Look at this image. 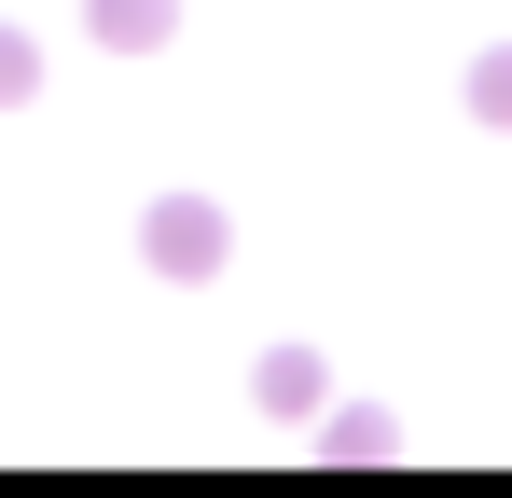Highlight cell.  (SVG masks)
Returning <instances> with one entry per match:
<instances>
[{
    "mask_svg": "<svg viewBox=\"0 0 512 498\" xmlns=\"http://www.w3.org/2000/svg\"><path fill=\"white\" fill-rule=\"evenodd\" d=\"M139 263H153V277H167V291H208V277H222V263H236V222H222V208H208V194H167V208H153V222H139Z\"/></svg>",
    "mask_w": 512,
    "mask_h": 498,
    "instance_id": "6da1fadb",
    "label": "cell"
},
{
    "mask_svg": "<svg viewBox=\"0 0 512 498\" xmlns=\"http://www.w3.org/2000/svg\"><path fill=\"white\" fill-rule=\"evenodd\" d=\"M250 402L277 415V429H319V402H333V374H319L305 346H263V360H250Z\"/></svg>",
    "mask_w": 512,
    "mask_h": 498,
    "instance_id": "7a4b0ae2",
    "label": "cell"
},
{
    "mask_svg": "<svg viewBox=\"0 0 512 498\" xmlns=\"http://www.w3.org/2000/svg\"><path fill=\"white\" fill-rule=\"evenodd\" d=\"M84 28L111 42V56H153V42L180 28V0H84Z\"/></svg>",
    "mask_w": 512,
    "mask_h": 498,
    "instance_id": "3957f363",
    "label": "cell"
},
{
    "mask_svg": "<svg viewBox=\"0 0 512 498\" xmlns=\"http://www.w3.org/2000/svg\"><path fill=\"white\" fill-rule=\"evenodd\" d=\"M28 97H42V42H28V28H0V111H28Z\"/></svg>",
    "mask_w": 512,
    "mask_h": 498,
    "instance_id": "277c9868",
    "label": "cell"
},
{
    "mask_svg": "<svg viewBox=\"0 0 512 498\" xmlns=\"http://www.w3.org/2000/svg\"><path fill=\"white\" fill-rule=\"evenodd\" d=\"M471 111H485V125H512V42H485V56H471Z\"/></svg>",
    "mask_w": 512,
    "mask_h": 498,
    "instance_id": "5b68a950",
    "label": "cell"
}]
</instances>
